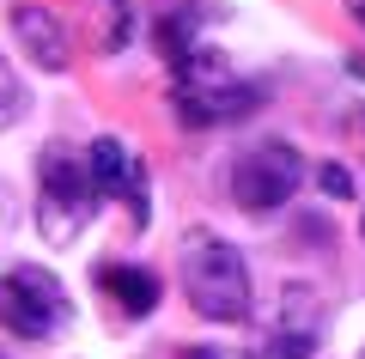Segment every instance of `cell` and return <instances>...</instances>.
<instances>
[{"mask_svg": "<svg viewBox=\"0 0 365 359\" xmlns=\"http://www.w3.org/2000/svg\"><path fill=\"white\" fill-rule=\"evenodd\" d=\"M347 6H353V19H359V25H365V0H347Z\"/></svg>", "mask_w": 365, "mask_h": 359, "instance_id": "obj_13", "label": "cell"}, {"mask_svg": "<svg viewBox=\"0 0 365 359\" xmlns=\"http://www.w3.org/2000/svg\"><path fill=\"white\" fill-rule=\"evenodd\" d=\"M182 293L207 323H250V305H256L244 256L220 231H189L182 238Z\"/></svg>", "mask_w": 365, "mask_h": 359, "instance_id": "obj_1", "label": "cell"}, {"mask_svg": "<svg viewBox=\"0 0 365 359\" xmlns=\"http://www.w3.org/2000/svg\"><path fill=\"white\" fill-rule=\"evenodd\" d=\"M73 323V305H67L61 280L37 262H19V268L0 274V329L19 335V341H49Z\"/></svg>", "mask_w": 365, "mask_h": 359, "instance_id": "obj_4", "label": "cell"}, {"mask_svg": "<svg viewBox=\"0 0 365 359\" xmlns=\"http://www.w3.org/2000/svg\"><path fill=\"white\" fill-rule=\"evenodd\" d=\"M86 171H91V183H98V201H128V213H134V226H146V171H140V158L128 153V141H116V134H104V141H91V158H86Z\"/></svg>", "mask_w": 365, "mask_h": 359, "instance_id": "obj_6", "label": "cell"}, {"mask_svg": "<svg viewBox=\"0 0 365 359\" xmlns=\"http://www.w3.org/2000/svg\"><path fill=\"white\" fill-rule=\"evenodd\" d=\"M299 183H304L299 146L262 141V146H250V153H237V165H232V201L244 207V213H280V207L299 195Z\"/></svg>", "mask_w": 365, "mask_h": 359, "instance_id": "obj_5", "label": "cell"}, {"mask_svg": "<svg viewBox=\"0 0 365 359\" xmlns=\"http://www.w3.org/2000/svg\"><path fill=\"white\" fill-rule=\"evenodd\" d=\"M19 116H25V86H19L13 61H6V55H0V134L13 128Z\"/></svg>", "mask_w": 365, "mask_h": 359, "instance_id": "obj_10", "label": "cell"}, {"mask_svg": "<svg viewBox=\"0 0 365 359\" xmlns=\"http://www.w3.org/2000/svg\"><path fill=\"white\" fill-rule=\"evenodd\" d=\"M98 286H104V293L116 298V310H128V317H153L158 310V274L134 268V262H104V268H98Z\"/></svg>", "mask_w": 365, "mask_h": 359, "instance_id": "obj_9", "label": "cell"}, {"mask_svg": "<svg viewBox=\"0 0 365 359\" xmlns=\"http://www.w3.org/2000/svg\"><path fill=\"white\" fill-rule=\"evenodd\" d=\"M359 359H365V353H359Z\"/></svg>", "mask_w": 365, "mask_h": 359, "instance_id": "obj_14", "label": "cell"}, {"mask_svg": "<svg viewBox=\"0 0 365 359\" xmlns=\"http://www.w3.org/2000/svg\"><path fill=\"white\" fill-rule=\"evenodd\" d=\"M182 359H250V353H232V347H189Z\"/></svg>", "mask_w": 365, "mask_h": 359, "instance_id": "obj_12", "label": "cell"}, {"mask_svg": "<svg viewBox=\"0 0 365 359\" xmlns=\"http://www.w3.org/2000/svg\"><path fill=\"white\" fill-rule=\"evenodd\" d=\"M98 213V183L67 146H43L37 158V231L49 244H73Z\"/></svg>", "mask_w": 365, "mask_h": 359, "instance_id": "obj_3", "label": "cell"}, {"mask_svg": "<svg viewBox=\"0 0 365 359\" xmlns=\"http://www.w3.org/2000/svg\"><path fill=\"white\" fill-rule=\"evenodd\" d=\"M170 79H177V116L189 128H220V122H237V116H250L262 103V86L232 74V61L220 49H207V43H195L182 55L170 67Z\"/></svg>", "mask_w": 365, "mask_h": 359, "instance_id": "obj_2", "label": "cell"}, {"mask_svg": "<svg viewBox=\"0 0 365 359\" xmlns=\"http://www.w3.org/2000/svg\"><path fill=\"white\" fill-rule=\"evenodd\" d=\"M6 19H13V31H19V49H25L31 61L43 67V74H67V25L49 13V6H37V0H19Z\"/></svg>", "mask_w": 365, "mask_h": 359, "instance_id": "obj_8", "label": "cell"}, {"mask_svg": "<svg viewBox=\"0 0 365 359\" xmlns=\"http://www.w3.org/2000/svg\"><path fill=\"white\" fill-rule=\"evenodd\" d=\"M317 183H323V189L335 195V201H347V195H353V177H347L341 165H323V171H317Z\"/></svg>", "mask_w": 365, "mask_h": 359, "instance_id": "obj_11", "label": "cell"}, {"mask_svg": "<svg viewBox=\"0 0 365 359\" xmlns=\"http://www.w3.org/2000/svg\"><path fill=\"white\" fill-rule=\"evenodd\" d=\"M317 341H323V317H317L311 293L304 286H287V310H280V323L262 335V347L250 359H311Z\"/></svg>", "mask_w": 365, "mask_h": 359, "instance_id": "obj_7", "label": "cell"}]
</instances>
